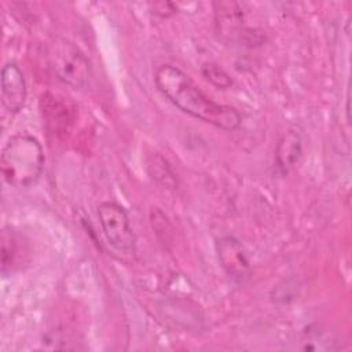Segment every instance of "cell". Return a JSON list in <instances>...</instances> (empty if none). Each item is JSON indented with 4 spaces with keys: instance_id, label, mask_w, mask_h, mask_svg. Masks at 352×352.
Returning <instances> with one entry per match:
<instances>
[{
    "instance_id": "cell-4",
    "label": "cell",
    "mask_w": 352,
    "mask_h": 352,
    "mask_svg": "<svg viewBox=\"0 0 352 352\" xmlns=\"http://www.w3.org/2000/svg\"><path fill=\"white\" fill-rule=\"evenodd\" d=\"M98 216L106 239L118 250H131L136 236L131 227L125 209L116 202H102L98 206Z\"/></svg>"
},
{
    "instance_id": "cell-5",
    "label": "cell",
    "mask_w": 352,
    "mask_h": 352,
    "mask_svg": "<svg viewBox=\"0 0 352 352\" xmlns=\"http://www.w3.org/2000/svg\"><path fill=\"white\" fill-rule=\"evenodd\" d=\"M219 261L226 274L235 282H245L250 276V264L242 243L234 236L217 241Z\"/></svg>"
},
{
    "instance_id": "cell-6",
    "label": "cell",
    "mask_w": 352,
    "mask_h": 352,
    "mask_svg": "<svg viewBox=\"0 0 352 352\" xmlns=\"http://www.w3.org/2000/svg\"><path fill=\"white\" fill-rule=\"evenodd\" d=\"M26 100V81L15 63H7L1 69V102L11 113L22 109Z\"/></svg>"
},
{
    "instance_id": "cell-1",
    "label": "cell",
    "mask_w": 352,
    "mask_h": 352,
    "mask_svg": "<svg viewBox=\"0 0 352 352\" xmlns=\"http://www.w3.org/2000/svg\"><path fill=\"white\" fill-rule=\"evenodd\" d=\"M154 80L158 91L182 111L226 131H234L241 125V114L234 107L212 100L176 66H160Z\"/></svg>"
},
{
    "instance_id": "cell-9",
    "label": "cell",
    "mask_w": 352,
    "mask_h": 352,
    "mask_svg": "<svg viewBox=\"0 0 352 352\" xmlns=\"http://www.w3.org/2000/svg\"><path fill=\"white\" fill-rule=\"evenodd\" d=\"M202 73L212 84H214L219 88H227L232 82L230 76L214 63H205L202 67Z\"/></svg>"
},
{
    "instance_id": "cell-3",
    "label": "cell",
    "mask_w": 352,
    "mask_h": 352,
    "mask_svg": "<svg viewBox=\"0 0 352 352\" xmlns=\"http://www.w3.org/2000/svg\"><path fill=\"white\" fill-rule=\"evenodd\" d=\"M48 60L54 74L66 85L81 89L91 77V66L82 51L70 40L55 37L48 45Z\"/></svg>"
},
{
    "instance_id": "cell-8",
    "label": "cell",
    "mask_w": 352,
    "mask_h": 352,
    "mask_svg": "<svg viewBox=\"0 0 352 352\" xmlns=\"http://www.w3.org/2000/svg\"><path fill=\"white\" fill-rule=\"evenodd\" d=\"M21 238L18 234L8 228L4 227L1 230V236H0V246H1V272L6 275L14 270L15 265H18L22 253H21Z\"/></svg>"
},
{
    "instance_id": "cell-7",
    "label": "cell",
    "mask_w": 352,
    "mask_h": 352,
    "mask_svg": "<svg viewBox=\"0 0 352 352\" xmlns=\"http://www.w3.org/2000/svg\"><path fill=\"white\" fill-rule=\"evenodd\" d=\"M302 154L301 136L296 131H287L278 142L275 151L276 166L282 173H287Z\"/></svg>"
},
{
    "instance_id": "cell-2",
    "label": "cell",
    "mask_w": 352,
    "mask_h": 352,
    "mask_svg": "<svg viewBox=\"0 0 352 352\" xmlns=\"http://www.w3.org/2000/svg\"><path fill=\"white\" fill-rule=\"evenodd\" d=\"M1 173L14 187H28L41 175L44 154L40 142L30 135H14L1 151Z\"/></svg>"
}]
</instances>
